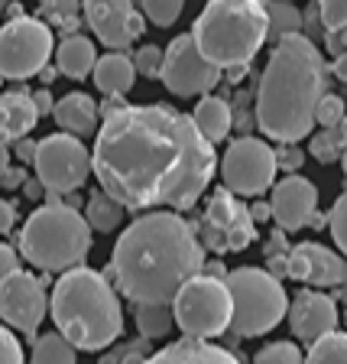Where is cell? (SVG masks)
I'll return each instance as SVG.
<instances>
[{
    "label": "cell",
    "mask_w": 347,
    "mask_h": 364,
    "mask_svg": "<svg viewBox=\"0 0 347 364\" xmlns=\"http://www.w3.org/2000/svg\"><path fill=\"white\" fill-rule=\"evenodd\" d=\"M91 166L101 189L130 212H185L211 186L214 144L169 105H127L101 121Z\"/></svg>",
    "instance_id": "obj_1"
},
{
    "label": "cell",
    "mask_w": 347,
    "mask_h": 364,
    "mask_svg": "<svg viewBox=\"0 0 347 364\" xmlns=\"http://www.w3.org/2000/svg\"><path fill=\"white\" fill-rule=\"evenodd\" d=\"M204 270V244L175 212H146L127 225L111 254V277L136 306H172Z\"/></svg>",
    "instance_id": "obj_2"
},
{
    "label": "cell",
    "mask_w": 347,
    "mask_h": 364,
    "mask_svg": "<svg viewBox=\"0 0 347 364\" xmlns=\"http://www.w3.org/2000/svg\"><path fill=\"white\" fill-rule=\"evenodd\" d=\"M331 65L305 33L272 46L257 88V127L276 144H299L315 130L318 105L328 91Z\"/></svg>",
    "instance_id": "obj_3"
},
{
    "label": "cell",
    "mask_w": 347,
    "mask_h": 364,
    "mask_svg": "<svg viewBox=\"0 0 347 364\" xmlns=\"http://www.w3.org/2000/svg\"><path fill=\"white\" fill-rule=\"evenodd\" d=\"M49 312L59 335H65L78 351H104L123 332L121 299L104 273L91 267L62 273L53 287Z\"/></svg>",
    "instance_id": "obj_4"
},
{
    "label": "cell",
    "mask_w": 347,
    "mask_h": 364,
    "mask_svg": "<svg viewBox=\"0 0 347 364\" xmlns=\"http://www.w3.org/2000/svg\"><path fill=\"white\" fill-rule=\"evenodd\" d=\"M192 39L221 72L250 65L270 39L266 0H208L192 23Z\"/></svg>",
    "instance_id": "obj_5"
},
{
    "label": "cell",
    "mask_w": 347,
    "mask_h": 364,
    "mask_svg": "<svg viewBox=\"0 0 347 364\" xmlns=\"http://www.w3.org/2000/svg\"><path fill=\"white\" fill-rule=\"evenodd\" d=\"M91 250V225L75 205H43L20 231V254L45 273H68Z\"/></svg>",
    "instance_id": "obj_6"
},
{
    "label": "cell",
    "mask_w": 347,
    "mask_h": 364,
    "mask_svg": "<svg viewBox=\"0 0 347 364\" xmlns=\"http://www.w3.org/2000/svg\"><path fill=\"white\" fill-rule=\"evenodd\" d=\"M227 289L234 299V318L231 332L241 338H257L266 335L289 316V296L282 289L280 277L260 267H237L227 273Z\"/></svg>",
    "instance_id": "obj_7"
},
{
    "label": "cell",
    "mask_w": 347,
    "mask_h": 364,
    "mask_svg": "<svg viewBox=\"0 0 347 364\" xmlns=\"http://www.w3.org/2000/svg\"><path fill=\"white\" fill-rule=\"evenodd\" d=\"M172 316L175 326L185 338H218L231 328L234 318V299L224 280H214L208 273H198L195 280H189L172 299Z\"/></svg>",
    "instance_id": "obj_8"
},
{
    "label": "cell",
    "mask_w": 347,
    "mask_h": 364,
    "mask_svg": "<svg viewBox=\"0 0 347 364\" xmlns=\"http://www.w3.org/2000/svg\"><path fill=\"white\" fill-rule=\"evenodd\" d=\"M55 43L49 23L36 16H16L0 26V75L23 82L49 65Z\"/></svg>",
    "instance_id": "obj_9"
},
{
    "label": "cell",
    "mask_w": 347,
    "mask_h": 364,
    "mask_svg": "<svg viewBox=\"0 0 347 364\" xmlns=\"http://www.w3.org/2000/svg\"><path fill=\"white\" fill-rule=\"evenodd\" d=\"M36 179L45 186L49 196H68L78 192L94 173L91 166V150L72 134H49L36 146Z\"/></svg>",
    "instance_id": "obj_10"
},
{
    "label": "cell",
    "mask_w": 347,
    "mask_h": 364,
    "mask_svg": "<svg viewBox=\"0 0 347 364\" xmlns=\"http://www.w3.org/2000/svg\"><path fill=\"white\" fill-rule=\"evenodd\" d=\"M276 169H280L276 150L266 140H257V136L231 140V146L224 150V159H221L224 189L247 198H257L266 189H272L276 186Z\"/></svg>",
    "instance_id": "obj_11"
},
{
    "label": "cell",
    "mask_w": 347,
    "mask_h": 364,
    "mask_svg": "<svg viewBox=\"0 0 347 364\" xmlns=\"http://www.w3.org/2000/svg\"><path fill=\"white\" fill-rule=\"evenodd\" d=\"M257 241V221L231 189H218L202 215V244L214 254H237Z\"/></svg>",
    "instance_id": "obj_12"
},
{
    "label": "cell",
    "mask_w": 347,
    "mask_h": 364,
    "mask_svg": "<svg viewBox=\"0 0 347 364\" xmlns=\"http://www.w3.org/2000/svg\"><path fill=\"white\" fill-rule=\"evenodd\" d=\"M221 78H224V72L214 62L204 59L202 49L192 39V33H182L166 46L163 75H159L166 91L179 95V98H198V95L204 98L211 88H218Z\"/></svg>",
    "instance_id": "obj_13"
},
{
    "label": "cell",
    "mask_w": 347,
    "mask_h": 364,
    "mask_svg": "<svg viewBox=\"0 0 347 364\" xmlns=\"http://www.w3.org/2000/svg\"><path fill=\"white\" fill-rule=\"evenodd\" d=\"M84 23L111 53H127V46L146 33V16L133 10V0H82Z\"/></svg>",
    "instance_id": "obj_14"
},
{
    "label": "cell",
    "mask_w": 347,
    "mask_h": 364,
    "mask_svg": "<svg viewBox=\"0 0 347 364\" xmlns=\"http://www.w3.org/2000/svg\"><path fill=\"white\" fill-rule=\"evenodd\" d=\"M45 312H49V296H45L43 280H36L33 273L16 270L0 283V318L10 328L33 338L36 328L43 326Z\"/></svg>",
    "instance_id": "obj_15"
},
{
    "label": "cell",
    "mask_w": 347,
    "mask_h": 364,
    "mask_svg": "<svg viewBox=\"0 0 347 364\" xmlns=\"http://www.w3.org/2000/svg\"><path fill=\"white\" fill-rule=\"evenodd\" d=\"M270 208H272V221L280 225V231H299V228H305L315 218V208H318L315 182L299 173L282 176V182L272 186Z\"/></svg>",
    "instance_id": "obj_16"
},
{
    "label": "cell",
    "mask_w": 347,
    "mask_h": 364,
    "mask_svg": "<svg viewBox=\"0 0 347 364\" xmlns=\"http://www.w3.org/2000/svg\"><path fill=\"white\" fill-rule=\"evenodd\" d=\"M289 277L299 283H312V287H341L347 280V260L334 254L331 247L315 241L295 244L289 250Z\"/></svg>",
    "instance_id": "obj_17"
},
{
    "label": "cell",
    "mask_w": 347,
    "mask_h": 364,
    "mask_svg": "<svg viewBox=\"0 0 347 364\" xmlns=\"http://www.w3.org/2000/svg\"><path fill=\"white\" fill-rule=\"evenodd\" d=\"M289 328L299 341H309L315 345L318 338L338 332V306H334L331 296L315 293V289H302L289 303Z\"/></svg>",
    "instance_id": "obj_18"
},
{
    "label": "cell",
    "mask_w": 347,
    "mask_h": 364,
    "mask_svg": "<svg viewBox=\"0 0 347 364\" xmlns=\"http://www.w3.org/2000/svg\"><path fill=\"white\" fill-rule=\"evenodd\" d=\"M36 121H39V111L26 88L4 91L0 95V144L23 140V136L36 127Z\"/></svg>",
    "instance_id": "obj_19"
},
{
    "label": "cell",
    "mask_w": 347,
    "mask_h": 364,
    "mask_svg": "<svg viewBox=\"0 0 347 364\" xmlns=\"http://www.w3.org/2000/svg\"><path fill=\"white\" fill-rule=\"evenodd\" d=\"M53 117L62 134H72L82 140V136H88V134H98L101 107H98V101L91 98V95H84V91H68L65 98L55 101Z\"/></svg>",
    "instance_id": "obj_20"
},
{
    "label": "cell",
    "mask_w": 347,
    "mask_h": 364,
    "mask_svg": "<svg viewBox=\"0 0 347 364\" xmlns=\"http://www.w3.org/2000/svg\"><path fill=\"white\" fill-rule=\"evenodd\" d=\"M146 364H241L234 355L221 345L198 338H182L172 341L166 348H159L156 355L146 358Z\"/></svg>",
    "instance_id": "obj_21"
},
{
    "label": "cell",
    "mask_w": 347,
    "mask_h": 364,
    "mask_svg": "<svg viewBox=\"0 0 347 364\" xmlns=\"http://www.w3.org/2000/svg\"><path fill=\"white\" fill-rule=\"evenodd\" d=\"M94 85H98L101 95L107 98H123L136 82V65H133V55L130 53H107L98 59L94 72H91Z\"/></svg>",
    "instance_id": "obj_22"
},
{
    "label": "cell",
    "mask_w": 347,
    "mask_h": 364,
    "mask_svg": "<svg viewBox=\"0 0 347 364\" xmlns=\"http://www.w3.org/2000/svg\"><path fill=\"white\" fill-rule=\"evenodd\" d=\"M94 65H98V49H94V43H91L88 36H82V33L65 36L59 43V49H55V68H59L65 78L82 82V78H88L91 72H94Z\"/></svg>",
    "instance_id": "obj_23"
},
{
    "label": "cell",
    "mask_w": 347,
    "mask_h": 364,
    "mask_svg": "<svg viewBox=\"0 0 347 364\" xmlns=\"http://www.w3.org/2000/svg\"><path fill=\"white\" fill-rule=\"evenodd\" d=\"M192 121L204 134L208 144H218L234 127V107L227 105L224 98H218V95H204L195 105V111H192Z\"/></svg>",
    "instance_id": "obj_24"
},
{
    "label": "cell",
    "mask_w": 347,
    "mask_h": 364,
    "mask_svg": "<svg viewBox=\"0 0 347 364\" xmlns=\"http://www.w3.org/2000/svg\"><path fill=\"white\" fill-rule=\"evenodd\" d=\"M123 215H127V208H123L117 198L107 196L104 189L94 192V196L88 198V208H84V218H88L91 231H101V235L117 231V228L123 225Z\"/></svg>",
    "instance_id": "obj_25"
},
{
    "label": "cell",
    "mask_w": 347,
    "mask_h": 364,
    "mask_svg": "<svg viewBox=\"0 0 347 364\" xmlns=\"http://www.w3.org/2000/svg\"><path fill=\"white\" fill-rule=\"evenodd\" d=\"M266 16H270V39L272 43L299 36L305 26V16L299 14V7L289 4V0H266Z\"/></svg>",
    "instance_id": "obj_26"
},
{
    "label": "cell",
    "mask_w": 347,
    "mask_h": 364,
    "mask_svg": "<svg viewBox=\"0 0 347 364\" xmlns=\"http://www.w3.org/2000/svg\"><path fill=\"white\" fill-rule=\"evenodd\" d=\"M75 361H78V348L65 335L49 332L33 341V364H75Z\"/></svg>",
    "instance_id": "obj_27"
},
{
    "label": "cell",
    "mask_w": 347,
    "mask_h": 364,
    "mask_svg": "<svg viewBox=\"0 0 347 364\" xmlns=\"http://www.w3.org/2000/svg\"><path fill=\"white\" fill-rule=\"evenodd\" d=\"M172 326V306H136V328L143 338H166Z\"/></svg>",
    "instance_id": "obj_28"
},
{
    "label": "cell",
    "mask_w": 347,
    "mask_h": 364,
    "mask_svg": "<svg viewBox=\"0 0 347 364\" xmlns=\"http://www.w3.org/2000/svg\"><path fill=\"white\" fill-rule=\"evenodd\" d=\"M305 364H347V332H331L309 345Z\"/></svg>",
    "instance_id": "obj_29"
},
{
    "label": "cell",
    "mask_w": 347,
    "mask_h": 364,
    "mask_svg": "<svg viewBox=\"0 0 347 364\" xmlns=\"http://www.w3.org/2000/svg\"><path fill=\"white\" fill-rule=\"evenodd\" d=\"M347 150V136L341 134V127H328L312 134L309 140V153L318 159V163H338Z\"/></svg>",
    "instance_id": "obj_30"
},
{
    "label": "cell",
    "mask_w": 347,
    "mask_h": 364,
    "mask_svg": "<svg viewBox=\"0 0 347 364\" xmlns=\"http://www.w3.org/2000/svg\"><path fill=\"white\" fill-rule=\"evenodd\" d=\"M78 10H82V0H43L39 4L43 23L49 20L53 26H62L68 36H75L78 30Z\"/></svg>",
    "instance_id": "obj_31"
},
{
    "label": "cell",
    "mask_w": 347,
    "mask_h": 364,
    "mask_svg": "<svg viewBox=\"0 0 347 364\" xmlns=\"http://www.w3.org/2000/svg\"><path fill=\"white\" fill-rule=\"evenodd\" d=\"M253 364H305V355L295 341H270L257 351Z\"/></svg>",
    "instance_id": "obj_32"
},
{
    "label": "cell",
    "mask_w": 347,
    "mask_h": 364,
    "mask_svg": "<svg viewBox=\"0 0 347 364\" xmlns=\"http://www.w3.org/2000/svg\"><path fill=\"white\" fill-rule=\"evenodd\" d=\"M140 7L153 26H172L185 10V0H140Z\"/></svg>",
    "instance_id": "obj_33"
},
{
    "label": "cell",
    "mask_w": 347,
    "mask_h": 364,
    "mask_svg": "<svg viewBox=\"0 0 347 364\" xmlns=\"http://www.w3.org/2000/svg\"><path fill=\"white\" fill-rule=\"evenodd\" d=\"M328 231H331L341 254H347V192H341L334 208L328 212Z\"/></svg>",
    "instance_id": "obj_34"
},
{
    "label": "cell",
    "mask_w": 347,
    "mask_h": 364,
    "mask_svg": "<svg viewBox=\"0 0 347 364\" xmlns=\"http://www.w3.org/2000/svg\"><path fill=\"white\" fill-rule=\"evenodd\" d=\"M344 117H347L344 98H338V95H325V98H321V105H318L315 124H321V130H328V127H341V121H344Z\"/></svg>",
    "instance_id": "obj_35"
},
{
    "label": "cell",
    "mask_w": 347,
    "mask_h": 364,
    "mask_svg": "<svg viewBox=\"0 0 347 364\" xmlns=\"http://www.w3.org/2000/svg\"><path fill=\"white\" fill-rule=\"evenodd\" d=\"M163 59H166V49H159V46H143V49L133 55L136 75L159 78V75H163Z\"/></svg>",
    "instance_id": "obj_36"
},
{
    "label": "cell",
    "mask_w": 347,
    "mask_h": 364,
    "mask_svg": "<svg viewBox=\"0 0 347 364\" xmlns=\"http://www.w3.org/2000/svg\"><path fill=\"white\" fill-rule=\"evenodd\" d=\"M325 30H344L347 26V0H318Z\"/></svg>",
    "instance_id": "obj_37"
},
{
    "label": "cell",
    "mask_w": 347,
    "mask_h": 364,
    "mask_svg": "<svg viewBox=\"0 0 347 364\" xmlns=\"http://www.w3.org/2000/svg\"><path fill=\"white\" fill-rule=\"evenodd\" d=\"M0 364H26L20 341H16V335L7 326H0Z\"/></svg>",
    "instance_id": "obj_38"
},
{
    "label": "cell",
    "mask_w": 347,
    "mask_h": 364,
    "mask_svg": "<svg viewBox=\"0 0 347 364\" xmlns=\"http://www.w3.org/2000/svg\"><path fill=\"white\" fill-rule=\"evenodd\" d=\"M276 163H280V169H286L289 176H295V169L305 163V153L299 150V144H280V150H276Z\"/></svg>",
    "instance_id": "obj_39"
},
{
    "label": "cell",
    "mask_w": 347,
    "mask_h": 364,
    "mask_svg": "<svg viewBox=\"0 0 347 364\" xmlns=\"http://www.w3.org/2000/svg\"><path fill=\"white\" fill-rule=\"evenodd\" d=\"M16 270H20V254L10 244L0 241V283L7 280V277H13Z\"/></svg>",
    "instance_id": "obj_40"
},
{
    "label": "cell",
    "mask_w": 347,
    "mask_h": 364,
    "mask_svg": "<svg viewBox=\"0 0 347 364\" xmlns=\"http://www.w3.org/2000/svg\"><path fill=\"white\" fill-rule=\"evenodd\" d=\"M325 49H328V55H334V59H341V55L347 53V26L344 30H328L325 33Z\"/></svg>",
    "instance_id": "obj_41"
},
{
    "label": "cell",
    "mask_w": 347,
    "mask_h": 364,
    "mask_svg": "<svg viewBox=\"0 0 347 364\" xmlns=\"http://www.w3.org/2000/svg\"><path fill=\"white\" fill-rule=\"evenodd\" d=\"M33 105H36L39 117H43V114H53V111H55V101H53V95H49V88L33 91Z\"/></svg>",
    "instance_id": "obj_42"
},
{
    "label": "cell",
    "mask_w": 347,
    "mask_h": 364,
    "mask_svg": "<svg viewBox=\"0 0 347 364\" xmlns=\"http://www.w3.org/2000/svg\"><path fill=\"white\" fill-rule=\"evenodd\" d=\"M16 225V208L0 198V235H10V228Z\"/></svg>",
    "instance_id": "obj_43"
},
{
    "label": "cell",
    "mask_w": 347,
    "mask_h": 364,
    "mask_svg": "<svg viewBox=\"0 0 347 364\" xmlns=\"http://www.w3.org/2000/svg\"><path fill=\"white\" fill-rule=\"evenodd\" d=\"M0 186H4V189H20V186H26V173L16 169V166H10L7 173L0 176Z\"/></svg>",
    "instance_id": "obj_44"
},
{
    "label": "cell",
    "mask_w": 347,
    "mask_h": 364,
    "mask_svg": "<svg viewBox=\"0 0 347 364\" xmlns=\"http://www.w3.org/2000/svg\"><path fill=\"white\" fill-rule=\"evenodd\" d=\"M36 146L39 144H33V140L23 136V140H16V156H20L23 163H33V159H36Z\"/></svg>",
    "instance_id": "obj_45"
},
{
    "label": "cell",
    "mask_w": 347,
    "mask_h": 364,
    "mask_svg": "<svg viewBox=\"0 0 347 364\" xmlns=\"http://www.w3.org/2000/svg\"><path fill=\"white\" fill-rule=\"evenodd\" d=\"M250 215H253V221H266V218H272V208H270V202H257V205H250Z\"/></svg>",
    "instance_id": "obj_46"
},
{
    "label": "cell",
    "mask_w": 347,
    "mask_h": 364,
    "mask_svg": "<svg viewBox=\"0 0 347 364\" xmlns=\"http://www.w3.org/2000/svg\"><path fill=\"white\" fill-rule=\"evenodd\" d=\"M123 107H127V101H123V98H107L104 105H101V117H111V114L123 111Z\"/></svg>",
    "instance_id": "obj_47"
},
{
    "label": "cell",
    "mask_w": 347,
    "mask_h": 364,
    "mask_svg": "<svg viewBox=\"0 0 347 364\" xmlns=\"http://www.w3.org/2000/svg\"><path fill=\"white\" fill-rule=\"evenodd\" d=\"M45 192V186L39 179H26V186H23V196L26 198H39Z\"/></svg>",
    "instance_id": "obj_48"
},
{
    "label": "cell",
    "mask_w": 347,
    "mask_h": 364,
    "mask_svg": "<svg viewBox=\"0 0 347 364\" xmlns=\"http://www.w3.org/2000/svg\"><path fill=\"white\" fill-rule=\"evenodd\" d=\"M331 72H334V78H341V82H347V53L341 55V59H334Z\"/></svg>",
    "instance_id": "obj_49"
},
{
    "label": "cell",
    "mask_w": 347,
    "mask_h": 364,
    "mask_svg": "<svg viewBox=\"0 0 347 364\" xmlns=\"http://www.w3.org/2000/svg\"><path fill=\"white\" fill-rule=\"evenodd\" d=\"M247 68H250V65H234V68H227V72H224V78H227V82H231V85H237L243 75H247Z\"/></svg>",
    "instance_id": "obj_50"
},
{
    "label": "cell",
    "mask_w": 347,
    "mask_h": 364,
    "mask_svg": "<svg viewBox=\"0 0 347 364\" xmlns=\"http://www.w3.org/2000/svg\"><path fill=\"white\" fill-rule=\"evenodd\" d=\"M55 75H62L59 68H55V65H45V68H43V72H39V82H43V85H45V88H49V85H53V82H55Z\"/></svg>",
    "instance_id": "obj_51"
},
{
    "label": "cell",
    "mask_w": 347,
    "mask_h": 364,
    "mask_svg": "<svg viewBox=\"0 0 347 364\" xmlns=\"http://www.w3.org/2000/svg\"><path fill=\"white\" fill-rule=\"evenodd\" d=\"M10 169V150H7V144H0V176Z\"/></svg>",
    "instance_id": "obj_52"
},
{
    "label": "cell",
    "mask_w": 347,
    "mask_h": 364,
    "mask_svg": "<svg viewBox=\"0 0 347 364\" xmlns=\"http://www.w3.org/2000/svg\"><path fill=\"white\" fill-rule=\"evenodd\" d=\"M341 166H344V176H347V150H344V156H341Z\"/></svg>",
    "instance_id": "obj_53"
},
{
    "label": "cell",
    "mask_w": 347,
    "mask_h": 364,
    "mask_svg": "<svg viewBox=\"0 0 347 364\" xmlns=\"http://www.w3.org/2000/svg\"><path fill=\"white\" fill-rule=\"evenodd\" d=\"M341 134L347 136V117H344V121H341Z\"/></svg>",
    "instance_id": "obj_54"
},
{
    "label": "cell",
    "mask_w": 347,
    "mask_h": 364,
    "mask_svg": "<svg viewBox=\"0 0 347 364\" xmlns=\"http://www.w3.org/2000/svg\"><path fill=\"white\" fill-rule=\"evenodd\" d=\"M0 85H4V75H0Z\"/></svg>",
    "instance_id": "obj_55"
},
{
    "label": "cell",
    "mask_w": 347,
    "mask_h": 364,
    "mask_svg": "<svg viewBox=\"0 0 347 364\" xmlns=\"http://www.w3.org/2000/svg\"><path fill=\"white\" fill-rule=\"evenodd\" d=\"M0 7H4V0H0Z\"/></svg>",
    "instance_id": "obj_56"
},
{
    "label": "cell",
    "mask_w": 347,
    "mask_h": 364,
    "mask_svg": "<svg viewBox=\"0 0 347 364\" xmlns=\"http://www.w3.org/2000/svg\"><path fill=\"white\" fill-rule=\"evenodd\" d=\"M289 4H292V0H289Z\"/></svg>",
    "instance_id": "obj_57"
}]
</instances>
